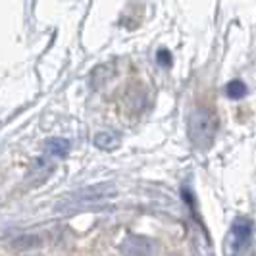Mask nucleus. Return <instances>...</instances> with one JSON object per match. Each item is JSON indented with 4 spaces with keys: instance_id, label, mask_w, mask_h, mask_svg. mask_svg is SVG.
<instances>
[{
    "instance_id": "nucleus-6",
    "label": "nucleus",
    "mask_w": 256,
    "mask_h": 256,
    "mask_svg": "<svg viewBox=\"0 0 256 256\" xmlns=\"http://www.w3.org/2000/svg\"><path fill=\"white\" fill-rule=\"evenodd\" d=\"M44 148L52 156H66V154L70 152V141L62 139V137H52V139L44 142Z\"/></svg>"
},
{
    "instance_id": "nucleus-7",
    "label": "nucleus",
    "mask_w": 256,
    "mask_h": 256,
    "mask_svg": "<svg viewBox=\"0 0 256 256\" xmlns=\"http://www.w3.org/2000/svg\"><path fill=\"white\" fill-rule=\"evenodd\" d=\"M244 92H246V87H244L243 81H231L226 87V94L230 98H241V96H244Z\"/></svg>"
},
{
    "instance_id": "nucleus-2",
    "label": "nucleus",
    "mask_w": 256,
    "mask_h": 256,
    "mask_svg": "<svg viewBox=\"0 0 256 256\" xmlns=\"http://www.w3.org/2000/svg\"><path fill=\"white\" fill-rule=\"evenodd\" d=\"M116 194V187L112 183H98L87 187L83 191H77L76 194H72L70 198H66L64 202L56 206V210L60 212H76V210H83L87 206L98 204L102 200H108Z\"/></svg>"
},
{
    "instance_id": "nucleus-5",
    "label": "nucleus",
    "mask_w": 256,
    "mask_h": 256,
    "mask_svg": "<svg viewBox=\"0 0 256 256\" xmlns=\"http://www.w3.org/2000/svg\"><path fill=\"white\" fill-rule=\"evenodd\" d=\"M94 146L96 148H100V150H116L118 146H120V139H118V135L112 133V131H98L96 135H94Z\"/></svg>"
},
{
    "instance_id": "nucleus-1",
    "label": "nucleus",
    "mask_w": 256,
    "mask_h": 256,
    "mask_svg": "<svg viewBox=\"0 0 256 256\" xmlns=\"http://www.w3.org/2000/svg\"><path fill=\"white\" fill-rule=\"evenodd\" d=\"M216 129H218V118L210 108H196L191 112L189 124H187V133L194 146L206 148L214 141Z\"/></svg>"
},
{
    "instance_id": "nucleus-8",
    "label": "nucleus",
    "mask_w": 256,
    "mask_h": 256,
    "mask_svg": "<svg viewBox=\"0 0 256 256\" xmlns=\"http://www.w3.org/2000/svg\"><path fill=\"white\" fill-rule=\"evenodd\" d=\"M158 64L170 66L172 64V54H170L168 50H164V48H162V50H158Z\"/></svg>"
},
{
    "instance_id": "nucleus-4",
    "label": "nucleus",
    "mask_w": 256,
    "mask_h": 256,
    "mask_svg": "<svg viewBox=\"0 0 256 256\" xmlns=\"http://www.w3.org/2000/svg\"><path fill=\"white\" fill-rule=\"evenodd\" d=\"M154 250H156L154 241L144 235H128L120 244L122 256H152Z\"/></svg>"
},
{
    "instance_id": "nucleus-3",
    "label": "nucleus",
    "mask_w": 256,
    "mask_h": 256,
    "mask_svg": "<svg viewBox=\"0 0 256 256\" xmlns=\"http://www.w3.org/2000/svg\"><path fill=\"white\" fill-rule=\"evenodd\" d=\"M252 241V222L237 218L224 239V256H241Z\"/></svg>"
}]
</instances>
